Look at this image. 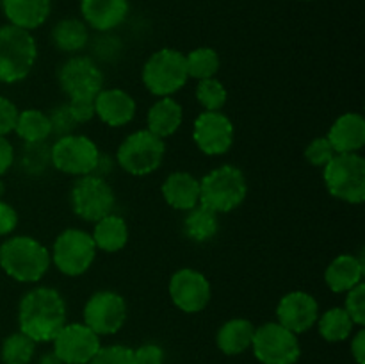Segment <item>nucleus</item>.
I'll list each match as a JSON object with an SVG mask.
<instances>
[{
	"label": "nucleus",
	"instance_id": "obj_14",
	"mask_svg": "<svg viewBox=\"0 0 365 364\" xmlns=\"http://www.w3.org/2000/svg\"><path fill=\"white\" fill-rule=\"evenodd\" d=\"M52 343L53 353L63 364H89L102 348L100 335L86 323H66Z\"/></svg>",
	"mask_w": 365,
	"mask_h": 364
},
{
	"label": "nucleus",
	"instance_id": "obj_12",
	"mask_svg": "<svg viewBox=\"0 0 365 364\" xmlns=\"http://www.w3.org/2000/svg\"><path fill=\"white\" fill-rule=\"evenodd\" d=\"M127 321V302L114 291H98L84 305V323L98 335H113Z\"/></svg>",
	"mask_w": 365,
	"mask_h": 364
},
{
	"label": "nucleus",
	"instance_id": "obj_28",
	"mask_svg": "<svg viewBox=\"0 0 365 364\" xmlns=\"http://www.w3.org/2000/svg\"><path fill=\"white\" fill-rule=\"evenodd\" d=\"M14 132L25 143H45L52 136V123L43 111L25 109L18 113Z\"/></svg>",
	"mask_w": 365,
	"mask_h": 364
},
{
	"label": "nucleus",
	"instance_id": "obj_23",
	"mask_svg": "<svg viewBox=\"0 0 365 364\" xmlns=\"http://www.w3.org/2000/svg\"><path fill=\"white\" fill-rule=\"evenodd\" d=\"M364 271L362 259L351 253H342L328 264L324 280L334 293H348L364 280Z\"/></svg>",
	"mask_w": 365,
	"mask_h": 364
},
{
	"label": "nucleus",
	"instance_id": "obj_8",
	"mask_svg": "<svg viewBox=\"0 0 365 364\" xmlns=\"http://www.w3.org/2000/svg\"><path fill=\"white\" fill-rule=\"evenodd\" d=\"M166 156V143L150 131H135L123 139L116 161L127 173L143 177L159 170Z\"/></svg>",
	"mask_w": 365,
	"mask_h": 364
},
{
	"label": "nucleus",
	"instance_id": "obj_43",
	"mask_svg": "<svg viewBox=\"0 0 365 364\" xmlns=\"http://www.w3.org/2000/svg\"><path fill=\"white\" fill-rule=\"evenodd\" d=\"M14 163V148L6 136H0V177L9 171Z\"/></svg>",
	"mask_w": 365,
	"mask_h": 364
},
{
	"label": "nucleus",
	"instance_id": "obj_40",
	"mask_svg": "<svg viewBox=\"0 0 365 364\" xmlns=\"http://www.w3.org/2000/svg\"><path fill=\"white\" fill-rule=\"evenodd\" d=\"M18 113L20 111H18V107L9 98L0 96V136H7L11 132H14Z\"/></svg>",
	"mask_w": 365,
	"mask_h": 364
},
{
	"label": "nucleus",
	"instance_id": "obj_36",
	"mask_svg": "<svg viewBox=\"0 0 365 364\" xmlns=\"http://www.w3.org/2000/svg\"><path fill=\"white\" fill-rule=\"evenodd\" d=\"M344 310L349 314V318L353 320V323L364 327L365 325V285L364 282H360L359 285H355L353 289H349L346 293V302H344Z\"/></svg>",
	"mask_w": 365,
	"mask_h": 364
},
{
	"label": "nucleus",
	"instance_id": "obj_20",
	"mask_svg": "<svg viewBox=\"0 0 365 364\" xmlns=\"http://www.w3.org/2000/svg\"><path fill=\"white\" fill-rule=\"evenodd\" d=\"M81 13L89 27L109 32L125 21L128 0H81Z\"/></svg>",
	"mask_w": 365,
	"mask_h": 364
},
{
	"label": "nucleus",
	"instance_id": "obj_17",
	"mask_svg": "<svg viewBox=\"0 0 365 364\" xmlns=\"http://www.w3.org/2000/svg\"><path fill=\"white\" fill-rule=\"evenodd\" d=\"M278 323L284 325L296 335L303 334L317 323L319 305L310 293L291 291L280 300L277 307Z\"/></svg>",
	"mask_w": 365,
	"mask_h": 364
},
{
	"label": "nucleus",
	"instance_id": "obj_29",
	"mask_svg": "<svg viewBox=\"0 0 365 364\" xmlns=\"http://www.w3.org/2000/svg\"><path fill=\"white\" fill-rule=\"evenodd\" d=\"M89 32L84 21L77 18H66L61 20L52 31V41L61 52L75 54L88 45Z\"/></svg>",
	"mask_w": 365,
	"mask_h": 364
},
{
	"label": "nucleus",
	"instance_id": "obj_46",
	"mask_svg": "<svg viewBox=\"0 0 365 364\" xmlns=\"http://www.w3.org/2000/svg\"><path fill=\"white\" fill-rule=\"evenodd\" d=\"M4 191H6V188H4L2 181H0V196H2V195H4Z\"/></svg>",
	"mask_w": 365,
	"mask_h": 364
},
{
	"label": "nucleus",
	"instance_id": "obj_9",
	"mask_svg": "<svg viewBox=\"0 0 365 364\" xmlns=\"http://www.w3.org/2000/svg\"><path fill=\"white\" fill-rule=\"evenodd\" d=\"M52 263L66 277L84 275L96 259V246L91 234L81 228H66L52 246Z\"/></svg>",
	"mask_w": 365,
	"mask_h": 364
},
{
	"label": "nucleus",
	"instance_id": "obj_6",
	"mask_svg": "<svg viewBox=\"0 0 365 364\" xmlns=\"http://www.w3.org/2000/svg\"><path fill=\"white\" fill-rule=\"evenodd\" d=\"M323 178L334 198L348 203L365 200V159L359 152L335 153L323 168Z\"/></svg>",
	"mask_w": 365,
	"mask_h": 364
},
{
	"label": "nucleus",
	"instance_id": "obj_13",
	"mask_svg": "<svg viewBox=\"0 0 365 364\" xmlns=\"http://www.w3.org/2000/svg\"><path fill=\"white\" fill-rule=\"evenodd\" d=\"M59 86L70 98H95L103 89V74L98 64L86 56L70 57L61 66Z\"/></svg>",
	"mask_w": 365,
	"mask_h": 364
},
{
	"label": "nucleus",
	"instance_id": "obj_2",
	"mask_svg": "<svg viewBox=\"0 0 365 364\" xmlns=\"http://www.w3.org/2000/svg\"><path fill=\"white\" fill-rule=\"evenodd\" d=\"M50 264V250L31 236H14L0 245V268L16 282H39Z\"/></svg>",
	"mask_w": 365,
	"mask_h": 364
},
{
	"label": "nucleus",
	"instance_id": "obj_15",
	"mask_svg": "<svg viewBox=\"0 0 365 364\" xmlns=\"http://www.w3.org/2000/svg\"><path fill=\"white\" fill-rule=\"evenodd\" d=\"M192 139L205 156H223L234 143V123L221 111H203L195 120Z\"/></svg>",
	"mask_w": 365,
	"mask_h": 364
},
{
	"label": "nucleus",
	"instance_id": "obj_24",
	"mask_svg": "<svg viewBox=\"0 0 365 364\" xmlns=\"http://www.w3.org/2000/svg\"><path fill=\"white\" fill-rule=\"evenodd\" d=\"M182 120H184V109L180 103L171 96H163L148 109V114H146L148 128L146 131L155 134L157 138L166 139L180 128Z\"/></svg>",
	"mask_w": 365,
	"mask_h": 364
},
{
	"label": "nucleus",
	"instance_id": "obj_39",
	"mask_svg": "<svg viewBox=\"0 0 365 364\" xmlns=\"http://www.w3.org/2000/svg\"><path fill=\"white\" fill-rule=\"evenodd\" d=\"M48 118L50 123H52V134L57 132L61 136H66L71 134V131L77 127L75 120L71 118L70 111H68V106H59L57 109H53V113L48 114Z\"/></svg>",
	"mask_w": 365,
	"mask_h": 364
},
{
	"label": "nucleus",
	"instance_id": "obj_3",
	"mask_svg": "<svg viewBox=\"0 0 365 364\" xmlns=\"http://www.w3.org/2000/svg\"><path fill=\"white\" fill-rule=\"evenodd\" d=\"M38 59V45L31 31L4 25L0 27V82L14 84L27 77Z\"/></svg>",
	"mask_w": 365,
	"mask_h": 364
},
{
	"label": "nucleus",
	"instance_id": "obj_22",
	"mask_svg": "<svg viewBox=\"0 0 365 364\" xmlns=\"http://www.w3.org/2000/svg\"><path fill=\"white\" fill-rule=\"evenodd\" d=\"M50 0H2V9L9 25L32 31L41 27L50 14Z\"/></svg>",
	"mask_w": 365,
	"mask_h": 364
},
{
	"label": "nucleus",
	"instance_id": "obj_25",
	"mask_svg": "<svg viewBox=\"0 0 365 364\" xmlns=\"http://www.w3.org/2000/svg\"><path fill=\"white\" fill-rule=\"evenodd\" d=\"M255 325L246 318H234L228 320L223 327L217 330L216 343L217 348L227 355H239L252 348Z\"/></svg>",
	"mask_w": 365,
	"mask_h": 364
},
{
	"label": "nucleus",
	"instance_id": "obj_11",
	"mask_svg": "<svg viewBox=\"0 0 365 364\" xmlns=\"http://www.w3.org/2000/svg\"><path fill=\"white\" fill-rule=\"evenodd\" d=\"M116 196L109 182L100 175H84L78 177L71 188V207L73 213L84 221L102 220L103 216L113 213Z\"/></svg>",
	"mask_w": 365,
	"mask_h": 364
},
{
	"label": "nucleus",
	"instance_id": "obj_18",
	"mask_svg": "<svg viewBox=\"0 0 365 364\" xmlns=\"http://www.w3.org/2000/svg\"><path fill=\"white\" fill-rule=\"evenodd\" d=\"M95 114L109 127H123L135 116V100L123 89H102L95 96Z\"/></svg>",
	"mask_w": 365,
	"mask_h": 364
},
{
	"label": "nucleus",
	"instance_id": "obj_44",
	"mask_svg": "<svg viewBox=\"0 0 365 364\" xmlns=\"http://www.w3.org/2000/svg\"><path fill=\"white\" fill-rule=\"evenodd\" d=\"M351 355L356 360V364H365V330L360 327V330L353 335L351 339Z\"/></svg>",
	"mask_w": 365,
	"mask_h": 364
},
{
	"label": "nucleus",
	"instance_id": "obj_35",
	"mask_svg": "<svg viewBox=\"0 0 365 364\" xmlns=\"http://www.w3.org/2000/svg\"><path fill=\"white\" fill-rule=\"evenodd\" d=\"M334 157L335 150L334 146L330 145V141L327 139V136L314 138L312 141L309 143V146L305 148V159L316 168H324Z\"/></svg>",
	"mask_w": 365,
	"mask_h": 364
},
{
	"label": "nucleus",
	"instance_id": "obj_10",
	"mask_svg": "<svg viewBox=\"0 0 365 364\" xmlns=\"http://www.w3.org/2000/svg\"><path fill=\"white\" fill-rule=\"evenodd\" d=\"M252 348L262 364H296L302 355L298 335L278 321L255 327Z\"/></svg>",
	"mask_w": 365,
	"mask_h": 364
},
{
	"label": "nucleus",
	"instance_id": "obj_30",
	"mask_svg": "<svg viewBox=\"0 0 365 364\" xmlns=\"http://www.w3.org/2000/svg\"><path fill=\"white\" fill-rule=\"evenodd\" d=\"M317 327H319V334L328 343H341L353 334L355 323L344 307H331L323 316L317 318Z\"/></svg>",
	"mask_w": 365,
	"mask_h": 364
},
{
	"label": "nucleus",
	"instance_id": "obj_4",
	"mask_svg": "<svg viewBox=\"0 0 365 364\" xmlns=\"http://www.w3.org/2000/svg\"><path fill=\"white\" fill-rule=\"evenodd\" d=\"M248 184L237 166L223 164L200 181V203L217 214H227L237 209L246 198Z\"/></svg>",
	"mask_w": 365,
	"mask_h": 364
},
{
	"label": "nucleus",
	"instance_id": "obj_38",
	"mask_svg": "<svg viewBox=\"0 0 365 364\" xmlns=\"http://www.w3.org/2000/svg\"><path fill=\"white\" fill-rule=\"evenodd\" d=\"M66 106L75 123H86L95 116V98H70Z\"/></svg>",
	"mask_w": 365,
	"mask_h": 364
},
{
	"label": "nucleus",
	"instance_id": "obj_19",
	"mask_svg": "<svg viewBox=\"0 0 365 364\" xmlns=\"http://www.w3.org/2000/svg\"><path fill=\"white\" fill-rule=\"evenodd\" d=\"M327 139L334 146L335 153L360 152L365 145V120L359 113L341 114L331 123Z\"/></svg>",
	"mask_w": 365,
	"mask_h": 364
},
{
	"label": "nucleus",
	"instance_id": "obj_33",
	"mask_svg": "<svg viewBox=\"0 0 365 364\" xmlns=\"http://www.w3.org/2000/svg\"><path fill=\"white\" fill-rule=\"evenodd\" d=\"M228 93L223 82L217 79H205V81H198L196 86V100L200 106L205 111H221L227 103Z\"/></svg>",
	"mask_w": 365,
	"mask_h": 364
},
{
	"label": "nucleus",
	"instance_id": "obj_27",
	"mask_svg": "<svg viewBox=\"0 0 365 364\" xmlns=\"http://www.w3.org/2000/svg\"><path fill=\"white\" fill-rule=\"evenodd\" d=\"M184 218V232L191 241L205 243L210 241L217 234L220 228V214L214 213L212 209L198 203L191 211H185Z\"/></svg>",
	"mask_w": 365,
	"mask_h": 364
},
{
	"label": "nucleus",
	"instance_id": "obj_31",
	"mask_svg": "<svg viewBox=\"0 0 365 364\" xmlns=\"http://www.w3.org/2000/svg\"><path fill=\"white\" fill-rule=\"evenodd\" d=\"M185 64H187L189 79H196V81L212 79L221 66L220 54L209 46H200L185 56Z\"/></svg>",
	"mask_w": 365,
	"mask_h": 364
},
{
	"label": "nucleus",
	"instance_id": "obj_34",
	"mask_svg": "<svg viewBox=\"0 0 365 364\" xmlns=\"http://www.w3.org/2000/svg\"><path fill=\"white\" fill-rule=\"evenodd\" d=\"M89 364H135L134 350L123 345L102 346Z\"/></svg>",
	"mask_w": 365,
	"mask_h": 364
},
{
	"label": "nucleus",
	"instance_id": "obj_42",
	"mask_svg": "<svg viewBox=\"0 0 365 364\" xmlns=\"http://www.w3.org/2000/svg\"><path fill=\"white\" fill-rule=\"evenodd\" d=\"M18 214L13 206L0 200V236H9L16 228Z\"/></svg>",
	"mask_w": 365,
	"mask_h": 364
},
{
	"label": "nucleus",
	"instance_id": "obj_41",
	"mask_svg": "<svg viewBox=\"0 0 365 364\" xmlns=\"http://www.w3.org/2000/svg\"><path fill=\"white\" fill-rule=\"evenodd\" d=\"M135 364H164V350L155 343H146L134 350Z\"/></svg>",
	"mask_w": 365,
	"mask_h": 364
},
{
	"label": "nucleus",
	"instance_id": "obj_37",
	"mask_svg": "<svg viewBox=\"0 0 365 364\" xmlns=\"http://www.w3.org/2000/svg\"><path fill=\"white\" fill-rule=\"evenodd\" d=\"M25 164L31 170V173L45 170L46 164H50V148H45L43 143H27Z\"/></svg>",
	"mask_w": 365,
	"mask_h": 364
},
{
	"label": "nucleus",
	"instance_id": "obj_7",
	"mask_svg": "<svg viewBox=\"0 0 365 364\" xmlns=\"http://www.w3.org/2000/svg\"><path fill=\"white\" fill-rule=\"evenodd\" d=\"M100 157L102 153L96 143L82 134L59 136V139L50 146V164L61 173L75 177L95 173Z\"/></svg>",
	"mask_w": 365,
	"mask_h": 364
},
{
	"label": "nucleus",
	"instance_id": "obj_21",
	"mask_svg": "<svg viewBox=\"0 0 365 364\" xmlns=\"http://www.w3.org/2000/svg\"><path fill=\"white\" fill-rule=\"evenodd\" d=\"M163 196L177 211H191L200 203V181L187 171H175L163 184Z\"/></svg>",
	"mask_w": 365,
	"mask_h": 364
},
{
	"label": "nucleus",
	"instance_id": "obj_32",
	"mask_svg": "<svg viewBox=\"0 0 365 364\" xmlns=\"http://www.w3.org/2000/svg\"><path fill=\"white\" fill-rule=\"evenodd\" d=\"M36 353V343L29 335L16 332L4 339L2 363L4 364H29Z\"/></svg>",
	"mask_w": 365,
	"mask_h": 364
},
{
	"label": "nucleus",
	"instance_id": "obj_5",
	"mask_svg": "<svg viewBox=\"0 0 365 364\" xmlns=\"http://www.w3.org/2000/svg\"><path fill=\"white\" fill-rule=\"evenodd\" d=\"M189 81L185 54L175 49H160L143 66V84L152 95L171 96Z\"/></svg>",
	"mask_w": 365,
	"mask_h": 364
},
{
	"label": "nucleus",
	"instance_id": "obj_45",
	"mask_svg": "<svg viewBox=\"0 0 365 364\" xmlns=\"http://www.w3.org/2000/svg\"><path fill=\"white\" fill-rule=\"evenodd\" d=\"M41 364H63V363H61L59 357H57L56 353L48 352L41 357Z\"/></svg>",
	"mask_w": 365,
	"mask_h": 364
},
{
	"label": "nucleus",
	"instance_id": "obj_1",
	"mask_svg": "<svg viewBox=\"0 0 365 364\" xmlns=\"http://www.w3.org/2000/svg\"><path fill=\"white\" fill-rule=\"evenodd\" d=\"M21 334L34 343H50L66 325V302L53 288L38 285L31 289L18 305Z\"/></svg>",
	"mask_w": 365,
	"mask_h": 364
},
{
	"label": "nucleus",
	"instance_id": "obj_16",
	"mask_svg": "<svg viewBox=\"0 0 365 364\" xmlns=\"http://www.w3.org/2000/svg\"><path fill=\"white\" fill-rule=\"evenodd\" d=\"M209 278L192 268H182L175 271L170 280V296L175 305L187 314L202 313L210 302Z\"/></svg>",
	"mask_w": 365,
	"mask_h": 364
},
{
	"label": "nucleus",
	"instance_id": "obj_26",
	"mask_svg": "<svg viewBox=\"0 0 365 364\" xmlns=\"http://www.w3.org/2000/svg\"><path fill=\"white\" fill-rule=\"evenodd\" d=\"M91 238L95 241L96 250H103L109 253L120 252L128 241L127 221L118 214H107L102 220L95 221Z\"/></svg>",
	"mask_w": 365,
	"mask_h": 364
}]
</instances>
